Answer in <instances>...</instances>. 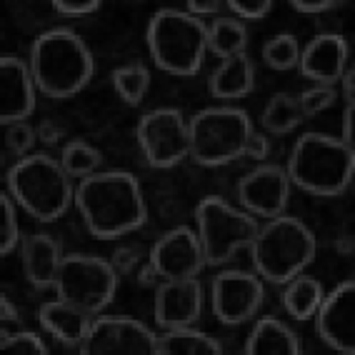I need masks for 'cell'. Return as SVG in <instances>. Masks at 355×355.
Masks as SVG:
<instances>
[{"label": "cell", "mask_w": 355, "mask_h": 355, "mask_svg": "<svg viewBox=\"0 0 355 355\" xmlns=\"http://www.w3.org/2000/svg\"><path fill=\"white\" fill-rule=\"evenodd\" d=\"M73 208L98 241L125 238L148 220L143 185L128 171H98L78 180Z\"/></svg>", "instance_id": "obj_1"}, {"label": "cell", "mask_w": 355, "mask_h": 355, "mask_svg": "<svg viewBox=\"0 0 355 355\" xmlns=\"http://www.w3.org/2000/svg\"><path fill=\"white\" fill-rule=\"evenodd\" d=\"M38 93L51 101H70L88 88L96 58L83 35L70 28H51L33 40L28 53Z\"/></svg>", "instance_id": "obj_2"}, {"label": "cell", "mask_w": 355, "mask_h": 355, "mask_svg": "<svg viewBox=\"0 0 355 355\" xmlns=\"http://www.w3.org/2000/svg\"><path fill=\"white\" fill-rule=\"evenodd\" d=\"M293 188L313 198H343L355 175V150L330 133H303L295 138L283 165Z\"/></svg>", "instance_id": "obj_3"}, {"label": "cell", "mask_w": 355, "mask_h": 355, "mask_svg": "<svg viewBox=\"0 0 355 355\" xmlns=\"http://www.w3.org/2000/svg\"><path fill=\"white\" fill-rule=\"evenodd\" d=\"M6 193L26 216L38 223H58L73 208L76 180L51 153H31L6 173Z\"/></svg>", "instance_id": "obj_4"}, {"label": "cell", "mask_w": 355, "mask_h": 355, "mask_svg": "<svg viewBox=\"0 0 355 355\" xmlns=\"http://www.w3.org/2000/svg\"><path fill=\"white\" fill-rule=\"evenodd\" d=\"M146 45L153 65L173 78H193L208 53V23L185 8H160L146 28Z\"/></svg>", "instance_id": "obj_5"}, {"label": "cell", "mask_w": 355, "mask_h": 355, "mask_svg": "<svg viewBox=\"0 0 355 355\" xmlns=\"http://www.w3.org/2000/svg\"><path fill=\"white\" fill-rule=\"evenodd\" d=\"M253 270L263 283L283 286L295 275L305 273L318 255V238L300 218L283 216L260 223L250 243Z\"/></svg>", "instance_id": "obj_6"}, {"label": "cell", "mask_w": 355, "mask_h": 355, "mask_svg": "<svg viewBox=\"0 0 355 355\" xmlns=\"http://www.w3.org/2000/svg\"><path fill=\"white\" fill-rule=\"evenodd\" d=\"M191 160L203 168H220L243 158L245 143L255 128L250 115L238 105H210L188 118Z\"/></svg>", "instance_id": "obj_7"}, {"label": "cell", "mask_w": 355, "mask_h": 355, "mask_svg": "<svg viewBox=\"0 0 355 355\" xmlns=\"http://www.w3.org/2000/svg\"><path fill=\"white\" fill-rule=\"evenodd\" d=\"M198 238L210 268L225 266L241 250H248L260 228V220L220 196H205L196 205Z\"/></svg>", "instance_id": "obj_8"}, {"label": "cell", "mask_w": 355, "mask_h": 355, "mask_svg": "<svg viewBox=\"0 0 355 355\" xmlns=\"http://www.w3.org/2000/svg\"><path fill=\"white\" fill-rule=\"evenodd\" d=\"M118 286L121 275L115 273L110 258L93 253H65L53 293L55 298L76 305L90 315H101L113 303Z\"/></svg>", "instance_id": "obj_9"}, {"label": "cell", "mask_w": 355, "mask_h": 355, "mask_svg": "<svg viewBox=\"0 0 355 355\" xmlns=\"http://www.w3.org/2000/svg\"><path fill=\"white\" fill-rule=\"evenodd\" d=\"M135 140L150 168H175L191 158V125L178 108H155L135 128Z\"/></svg>", "instance_id": "obj_10"}, {"label": "cell", "mask_w": 355, "mask_h": 355, "mask_svg": "<svg viewBox=\"0 0 355 355\" xmlns=\"http://www.w3.org/2000/svg\"><path fill=\"white\" fill-rule=\"evenodd\" d=\"M266 305V283L255 270H220L210 280V311L218 323L238 328L255 320Z\"/></svg>", "instance_id": "obj_11"}, {"label": "cell", "mask_w": 355, "mask_h": 355, "mask_svg": "<svg viewBox=\"0 0 355 355\" xmlns=\"http://www.w3.org/2000/svg\"><path fill=\"white\" fill-rule=\"evenodd\" d=\"M155 338L146 323L130 315H96L85 340L83 355H155Z\"/></svg>", "instance_id": "obj_12"}, {"label": "cell", "mask_w": 355, "mask_h": 355, "mask_svg": "<svg viewBox=\"0 0 355 355\" xmlns=\"http://www.w3.org/2000/svg\"><path fill=\"white\" fill-rule=\"evenodd\" d=\"M238 205L260 223L286 213L293 183L286 168L275 163H258L238 180Z\"/></svg>", "instance_id": "obj_13"}, {"label": "cell", "mask_w": 355, "mask_h": 355, "mask_svg": "<svg viewBox=\"0 0 355 355\" xmlns=\"http://www.w3.org/2000/svg\"><path fill=\"white\" fill-rule=\"evenodd\" d=\"M150 266L160 280L200 278L208 263H205L203 245L196 230L178 225L165 230L150 248Z\"/></svg>", "instance_id": "obj_14"}, {"label": "cell", "mask_w": 355, "mask_h": 355, "mask_svg": "<svg viewBox=\"0 0 355 355\" xmlns=\"http://www.w3.org/2000/svg\"><path fill=\"white\" fill-rule=\"evenodd\" d=\"M315 333L330 350L343 355L355 353V283L343 280L325 293L315 315Z\"/></svg>", "instance_id": "obj_15"}, {"label": "cell", "mask_w": 355, "mask_h": 355, "mask_svg": "<svg viewBox=\"0 0 355 355\" xmlns=\"http://www.w3.org/2000/svg\"><path fill=\"white\" fill-rule=\"evenodd\" d=\"M205 293L200 278L160 280L153 298V318L160 330L196 325L203 315Z\"/></svg>", "instance_id": "obj_16"}, {"label": "cell", "mask_w": 355, "mask_h": 355, "mask_svg": "<svg viewBox=\"0 0 355 355\" xmlns=\"http://www.w3.org/2000/svg\"><path fill=\"white\" fill-rule=\"evenodd\" d=\"M0 123H26L38 105V85L26 58L3 53L0 58Z\"/></svg>", "instance_id": "obj_17"}, {"label": "cell", "mask_w": 355, "mask_h": 355, "mask_svg": "<svg viewBox=\"0 0 355 355\" xmlns=\"http://www.w3.org/2000/svg\"><path fill=\"white\" fill-rule=\"evenodd\" d=\"M350 65V43L338 33H320L300 48L298 73L311 85H338Z\"/></svg>", "instance_id": "obj_18"}, {"label": "cell", "mask_w": 355, "mask_h": 355, "mask_svg": "<svg viewBox=\"0 0 355 355\" xmlns=\"http://www.w3.org/2000/svg\"><path fill=\"white\" fill-rule=\"evenodd\" d=\"M93 318L96 315H90V313L80 311V308L65 303L60 298L45 300L38 308V323L43 333H48L58 345L76 350V353H80V345L88 336Z\"/></svg>", "instance_id": "obj_19"}, {"label": "cell", "mask_w": 355, "mask_h": 355, "mask_svg": "<svg viewBox=\"0 0 355 355\" xmlns=\"http://www.w3.org/2000/svg\"><path fill=\"white\" fill-rule=\"evenodd\" d=\"M63 245L48 233L28 235L20 243V263L28 283L38 291H53L58 270L63 266Z\"/></svg>", "instance_id": "obj_20"}, {"label": "cell", "mask_w": 355, "mask_h": 355, "mask_svg": "<svg viewBox=\"0 0 355 355\" xmlns=\"http://www.w3.org/2000/svg\"><path fill=\"white\" fill-rule=\"evenodd\" d=\"M255 88V65L248 53L223 58L208 78V93L220 105H235L248 98Z\"/></svg>", "instance_id": "obj_21"}, {"label": "cell", "mask_w": 355, "mask_h": 355, "mask_svg": "<svg viewBox=\"0 0 355 355\" xmlns=\"http://www.w3.org/2000/svg\"><path fill=\"white\" fill-rule=\"evenodd\" d=\"M243 350L248 355H298L303 353V340L286 320L263 315L253 320Z\"/></svg>", "instance_id": "obj_22"}, {"label": "cell", "mask_w": 355, "mask_h": 355, "mask_svg": "<svg viewBox=\"0 0 355 355\" xmlns=\"http://www.w3.org/2000/svg\"><path fill=\"white\" fill-rule=\"evenodd\" d=\"M223 343L196 325L160 330L155 338V355H220Z\"/></svg>", "instance_id": "obj_23"}, {"label": "cell", "mask_w": 355, "mask_h": 355, "mask_svg": "<svg viewBox=\"0 0 355 355\" xmlns=\"http://www.w3.org/2000/svg\"><path fill=\"white\" fill-rule=\"evenodd\" d=\"M303 123L305 115L300 108L298 93H288V90L273 93L260 113V128L266 135H288L298 130Z\"/></svg>", "instance_id": "obj_24"}, {"label": "cell", "mask_w": 355, "mask_h": 355, "mask_svg": "<svg viewBox=\"0 0 355 355\" xmlns=\"http://www.w3.org/2000/svg\"><path fill=\"white\" fill-rule=\"evenodd\" d=\"M323 295H325V288L315 275L300 273L288 280V283H283V308L298 323L313 320Z\"/></svg>", "instance_id": "obj_25"}, {"label": "cell", "mask_w": 355, "mask_h": 355, "mask_svg": "<svg viewBox=\"0 0 355 355\" xmlns=\"http://www.w3.org/2000/svg\"><path fill=\"white\" fill-rule=\"evenodd\" d=\"M248 28L233 15H218L208 23V53L223 58L245 53Z\"/></svg>", "instance_id": "obj_26"}, {"label": "cell", "mask_w": 355, "mask_h": 355, "mask_svg": "<svg viewBox=\"0 0 355 355\" xmlns=\"http://www.w3.org/2000/svg\"><path fill=\"white\" fill-rule=\"evenodd\" d=\"M110 83H113V90L125 105L138 108L150 93L153 76L143 63H125L110 73Z\"/></svg>", "instance_id": "obj_27"}, {"label": "cell", "mask_w": 355, "mask_h": 355, "mask_svg": "<svg viewBox=\"0 0 355 355\" xmlns=\"http://www.w3.org/2000/svg\"><path fill=\"white\" fill-rule=\"evenodd\" d=\"M60 165L73 180H83V178L93 175V173L103 171V150L96 146H90L88 140H68L60 148Z\"/></svg>", "instance_id": "obj_28"}, {"label": "cell", "mask_w": 355, "mask_h": 355, "mask_svg": "<svg viewBox=\"0 0 355 355\" xmlns=\"http://www.w3.org/2000/svg\"><path fill=\"white\" fill-rule=\"evenodd\" d=\"M300 40L293 33H278L273 38H268L260 48V60L263 65L275 73H288L295 70L300 63Z\"/></svg>", "instance_id": "obj_29"}, {"label": "cell", "mask_w": 355, "mask_h": 355, "mask_svg": "<svg viewBox=\"0 0 355 355\" xmlns=\"http://www.w3.org/2000/svg\"><path fill=\"white\" fill-rule=\"evenodd\" d=\"M0 210H3V218H0V253L10 255L13 250H18L20 243L26 241V238H23V228H20L18 218L20 208L6 191L0 196Z\"/></svg>", "instance_id": "obj_30"}, {"label": "cell", "mask_w": 355, "mask_h": 355, "mask_svg": "<svg viewBox=\"0 0 355 355\" xmlns=\"http://www.w3.org/2000/svg\"><path fill=\"white\" fill-rule=\"evenodd\" d=\"M0 348H3V353H13V355L51 353V348L45 345L43 338L35 330H28V328H15V330L3 328V333H0Z\"/></svg>", "instance_id": "obj_31"}, {"label": "cell", "mask_w": 355, "mask_h": 355, "mask_svg": "<svg viewBox=\"0 0 355 355\" xmlns=\"http://www.w3.org/2000/svg\"><path fill=\"white\" fill-rule=\"evenodd\" d=\"M38 143V133L31 123H10V125H3V148H6L8 158H28Z\"/></svg>", "instance_id": "obj_32"}, {"label": "cell", "mask_w": 355, "mask_h": 355, "mask_svg": "<svg viewBox=\"0 0 355 355\" xmlns=\"http://www.w3.org/2000/svg\"><path fill=\"white\" fill-rule=\"evenodd\" d=\"M148 260H150V250H143V245H135V243H121L110 255V263L121 278H135L148 266Z\"/></svg>", "instance_id": "obj_33"}, {"label": "cell", "mask_w": 355, "mask_h": 355, "mask_svg": "<svg viewBox=\"0 0 355 355\" xmlns=\"http://www.w3.org/2000/svg\"><path fill=\"white\" fill-rule=\"evenodd\" d=\"M300 108H303L305 121L318 118L320 113L330 110L338 103V90L336 85H308L303 93H298Z\"/></svg>", "instance_id": "obj_34"}, {"label": "cell", "mask_w": 355, "mask_h": 355, "mask_svg": "<svg viewBox=\"0 0 355 355\" xmlns=\"http://www.w3.org/2000/svg\"><path fill=\"white\" fill-rule=\"evenodd\" d=\"M225 8L230 10L233 18H238L241 23H260L266 20L273 10V3L270 0H228Z\"/></svg>", "instance_id": "obj_35"}, {"label": "cell", "mask_w": 355, "mask_h": 355, "mask_svg": "<svg viewBox=\"0 0 355 355\" xmlns=\"http://www.w3.org/2000/svg\"><path fill=\"white\" fill-rule=\"evenodd\" d=\"M101 8H103V3H98V0H78V3L55 0V3H53V10L60 15H68V18H85V15L98 13Z\"/></svg>", "instance_id": "obj_36"}, {"label": "cell", "mask_w": 355, "mask_h": 355, "mask_svg": "<svg viewBox=\"0 0 355 355\" xmlns=\"http://www.w3.org/2000/svg\"><path fill=\"white\" fill-rule=\"evenodd\" d=\"M243 158L248 160H255V163H266L270 158V138L266 133H258L253 130L250 138L245 143V153H243Z\"/></svg>", "instance_id": "obj_37"}, {"label": "cell", "mask_w": 355, "mask_h": 355, "mask_svg": "<svg viewBox=\"0 0 355 355\" xmlns=\"http://www.w3.org/2000/svg\"><path fill=\"white\" fill-rule=\"evenodd\" d=\"M35 133H38V143H43L48 148L65 146V128L58 125L55 121H40L38 128H35Z\"/></svg>", "instance_id": "obj_38"}, {"label": "cell", "mask_w": 355, "mask_h": 355, "mask_svg": "<svg viewBox=\"0 0 355 355\" xmlns=\"http://www.w3.org/2000/svg\"><path fill=\"white\" fill-rule=\"evenodd\" d=\"M223 8H225V3H218V0H191V3H185V10L200 20L218 18V15H223Z\"/></svg>", "instance_id": "obj_39"}, {"label": "cell", "mask_w": 355, "mask_h": 355, "mask_svg": "<svg viewBox=\"0 0 355 355\" xmlns=\"http://www.w3.org/2000/svg\"><path fill=\"white\" fill-rule=\"evenodd\" d=\"M291 8L295 13H303V15H323L330 13V10H336L338 3L336 0H293Z\"/></svg>", "instance_id": "obj_40"}, {"label": "cell", "mask_w": 355, "mask_h": 355, "mask_svg": "<svg viewBox=\"0 0 355 355\" xmlns=\"http://www.w3.org/2000/svg\"><path fill=\"white\" fill-rule=\"evenodd\" d=\"M0 320H3V328H10V325L26 328V325H23V313H20V308L8 298V295L0 298Z\"/></svg>", "instance_id": "obj_41"}, {"label": "cell", "mask_w": 355, "mask_h": 355, "mask_svg": "<svg viewBox=\"0 0 355 355\" xmlns=\"http://www.w3.org/2000/svg\"><path fill=\"white\" fill-rule=\"evenodd\" d=\"M353 88H355V70H353V65H350V68L340 76V80H338V85H336L338 98H340V101L345 103V105H355V101H353Z\"/></svg>", "instance_id": "obj_42"}, {"label": "cell", "mask_w": 355, "mask_h": 355, "mask_svg": "<svg viewBox=\"0 0 355 355\" xmlns=\"http://www.w3.org/2000/svg\"><path fill=\"white\" fill-rule=\"evenodd\" d=\"M353 108L355 105H345V108H343L340 135H338V138H340L343 143H348V146H353Z\"/></svg>", "instance_id": "obj_43"}]
</instances>
